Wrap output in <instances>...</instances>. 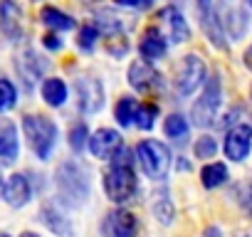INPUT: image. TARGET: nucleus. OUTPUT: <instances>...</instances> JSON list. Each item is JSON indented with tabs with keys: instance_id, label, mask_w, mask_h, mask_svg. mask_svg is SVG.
Listing matches in <instances>:
<instances>
[{
	"instance_id": "nucleus-1",
	"label": "nucleus",
	"mask_w": 252,
	"mask_h": 237,
	"mask_svg": "<svg viewBox=\"0 0 252 237\" xmlns=\"http://www.w3.org/2000/svg\"><path fill=\"white\" fill-rule=\"evenodd\" d=\"M134 153L121 148L116 156H114V163L111 168L106 171L104 176V190H106V198L111 203H126L131 200L139 183H136V171H134Z\"/></svg>"
},
{
	"instance_id": "nucleus-2",
	"label": "nucleus",
	"mask_w": 252,
	"mask_h": 237,
	"mask_svg": "<svg viewBox=\"0 0 252 237\" xmlns=\"http://www.w3.org/2000/svg\"><path fill=\"white\" fill-rule=\"evenodd\" d=\"M55 185L64 205H84L89 198V171L79 161H64L55 173Z\"/></svg>"
},
{
	"instance_id": "nucleus-3",
	"label": "nucleus",
	"mask_w": 252,
	"mask_h": 237,
	"mask_svg": "<svg viewBox=\"0 0 252 237\" xmlns=\"http://www.w3.org/2000/svg\"><path fill=\"white\" fill-rule=\"evenodd\" d=\"M23 129H25V136H28L35 156L40 161H47L57 144V126L42 114H30L23 118Z\"/></svg>"
},
{
	"instance_id": "nucleus-4",
	"label": "nucleus",
	"mask_w": 252,
	"mask_h": 237,
	"mask_svg": "<svg viewBox=\"0 0 252 237\" xmlns=\"http://www.w3.org/2000/svg\"><path fill=\"white\" fill-rule=\"evenodd\" d=\"M220 101H222V82H220V74L213 72V77L205 79L200 99H195V104L190 106L193 126H198V129L213 126L215 116H218V109H220Z\"/></svg>"
},
{
	"instance_id": "nucleus-5",
	"label": "nucleus",
	"mask_w": 252,
	"mask_h": 237,
	"mask_svg": "<svg viewBox=\"0 0 252 237\" xmlns=\"http://www.w3.org/2000/svg\"><path fill=\"white\" fill-rule=\"evenodd\" d=\"M136 158L151 180H163L171 171V151L166 144L146 139L136 146Z\"/></svg>"
},
{
	"instance_id": "nucleus-6",
	"label": "nucleus",
	"mask_w": 252,
	"mask_h": 237,
	"mask_svg": "<svg viewBox=\"0 0 252 237\" xmlns=\"http://www.w3.org/2000/svg\"><path fill=\"white\" fill-rule=\"evenodd\" d=\"M205 62L200 55H186L178 67H176V74H173V87L178 91V96H190L203 82H205Z\"/></svg>"
},
{
	"instance_id": "nucleus-7",
	"label": "nucleus",
	"mask_w": 252,
	"mask_h": 237,
	"mask_svg": "<svg viewBox=\"0 0 252 237\" xmlns=\"http://www.w3.org/2000/svg\"><path fill=\"white\" fill-rule=\"evenodd\" d=\"M195 15H198V25L203 30V35L208 37V42L225 52L227 50V37H225V30L220 25V18H218V8H215V0H195Z\"/></svg>"
},
{
	"instance_id": "nucleus-8",
	"label": "nucleus",
	"mask_w": 252,
	"mask_h": 237,
	"mask_svg": "<svg viewBox=\"0 0 252 237\" xmlns=\"http://www.w3.org/2000/svg\"><path fill=\"white\" fill-rule=\"evenodd\" d=\"M215 8H218V18L225 30V37H230L232 42L242 40L247 32V13L242 10V5L237 0H218Z\"/></svg>"
},
{
	"instance_id": "nucleus-9",
	"label": "nucleus",
	"mask_w": 252,
	"mask_h": 237,
	"mask_svg": "<svg viewBox=\"0 0 252 237\" xmlns=\"http://www.w3.org/2000/svg\"><path fill=\"white\" fill-rule=\"evenodd\" d=\"M126 77H129V84H131L136 91H141V94H154V91H161V89H163V74H161L149 59H136V62H131Z\"/></svg>"
},
{
	"instance_id": "nucleus-10",
	"label": "nucleus",
	"mask_w": 252,
	"mask_h": 237,
	"mask_svg": "<svg viewBox=\"0 0 252 237\" xmlns=\"http://www.w3.org/2000/svg\"><path fill=\"white\" fill-rule=\"evenodd\" d=\"M77 106L82 114H96L104 106V87L94 77H79L77 84Z\"/></svg>"
},
{
	"instance_id": "nucleus-11",
	"label": "nucleus",
	"mask_w": 252,
	"mask_h": 237,
	"mask_svg": "<svg viewBox=\"0 0 252 237\" xmlns=\"http://www.w3.org/2000/svg\"><path fill=\"white\" fill-rule=\"evenodd\" d=\"M89 151L94 158H101V161H109L114 158L121 148H124V139L119 131L114 129H96L94 134H89V141H87Z\"/></svg>"
},
{
	"instance_id": "nucleus-12",
	"label": "nucleus",
	"mask_w": 252,
	"mask_h": 237,
	"mask_svg": "<svg viewBox=\"0 0 252 237\" xmlns=\"http://www.w3.org/2000/svg\"><path fill=\"white\" fill-rule=\"evenodd\" d=\"M250 148H252V126H247V124L232 126V129L227 131V136H225V144H222L225 156H227L230 161L240 163V161L247 158Z\"/></svg>"
},
{
	"instance_id": "nucleus-13",
	"label": "nucleus",
	"mask_w": 252,
	"mask_h": 237,
	"mask_svg": "<svg viewBox=\"0 0 252 237\" xmlns=\"http://www.w3.org/2000/svg\"><path fill=\"white\" fill-rule=\"evenodd\" d=\"M158 20H161V28L166 30V40L173 42V45H183L190 40V28L186 23V18L181 15L178 8L168 5L163 10H158Z\"/></svg>"
},
{
	"instance_id": "nucleus-14",
	"label": "nucleus",
	"mask_w": 252,
	"mask_h": 237,
	"mask_svg": "<svg viewBox=\"0 0 252 237\" xmlns=\"http://www.w3.org/2000/svg\"><path fill=\"white\" fill-rule=\"evenodd\" d=\"M104 235L106 237H136L139 232V220L134 212L129 210H111L106 217H104Z\"/></svg>"
},
{
	"instance_id": "nucleus-15",
	"label": "nucleus",
	"mask_w": 252,
	"mask_h": 237,
	"mask_svg": "<svg viewBox=\"0 0 252 237\" xmlns=\"http://www.w3.org/2000/svg\"><path fill=\"white\" fill-rule=\"evenodd\" d=\"M0 30L13 42L23 37V10L15 0H0Z\"/></svg>"
},
{
	"instance_id": "nucleus-16",
	"label": "nucleus",
	"mask_w": 252,
	"mask_h": 237,
	"mask_svg": "<svg viewBox=\"0 0 252 237\" xmlns=\"http://www.w3.org/2000/svg\"><path fill=\"white\" fill-rule=\"evenodd\" d=\"M134 23H129V18H124L121 13L111 10V8H101L94 13V28L99 30V35L114 37V35H124Z\"/></svg>"
},
{
	"instance_id": "nucleus-17",
	"label": "nucleus",
	"mask_w": 252,
	"mask_h": 237,
	"mask_svg": "<svg viewBox=\"0 0 252 237\" xmlns=\"http://www.w3.org/2000/svg\"><path fill=\"white\" fill-rule=\"evenodd\" d=\"M15 67H18V74L23 77V82H25L28 87H32V84L42 77V72H45L47 62H45L35 50H25L23 55H18Z\"/></svg>"
},
{
	"instance_id": "nucleus-18",
	"label": "nucleus",
	"mask_w": 252,
	"mask_h": 237,
	"mask_svg": "<svg viewBox=\"0 0 252 237\" xmlns=\"http://www.w3.org/2000/svg\"><path fill=\"white\" fill-rule=\"evenodd\" d=\"M32 195V188H30V180L23 176V173H15L8 178V183L3 185V198L10 207H23Z\"/></svg>"
},
{
	"instance_id": "nucleus-19",
	"label": "nucleus",
	"mask_w": 252,
	"mask_h": 237,
	"mask_svg": "<svg viewBox=\"0 0 252 237\" xmlns=\"http://www.w3.org/2000/svg\"><path fill=\"white\" fill-rule=\"evenodd\" d=\"M166 50H168V40L161 32V28H149L139 42L141 57L144 59H161V57H166Z\"/></svg>"
},
{
	"instance_id": "nucleus-20",
	"label": "nucleus",
	"mask_w": 252,
	"mask_h": 237,
	"mask_svg": "<svg viewBox=\"0 0 252 237\" xmlns=\"http://www.w3.org/2000/svg\"><path fill=\"white\" fill-rule=\"evenodd\" d=\"M40 220H42V225L50 230V232H55L57 237H72V222H69V217H64L55 205H42V210H40Z\"/></svg>"
},
{
	"instance_id": "nucleus-21",
	"label": "nucleus",
	"mask_w": 252,
	"mask_h": 237,
	"mask_svg": "<svg viewBox=\"0 0 252 237\" xmlns=\"http://www.w3.org/2000/svg\"><path fill=\"white\" fill-rule=\"evenodd\" d=\"M40 20H42L50 30H55V32H67V30H74V28H77V20H74L72 15L62 13V10L55 8V5H45V8L40 10Z\"/></svg>"
},
{
	"instance_id": "nucleus-22",
	"label": "nucleus",
	"mask_w": 252,
	"mask_h": 237,
	"mask_svg": "<svg viewBox=\"0 0 252 237\" xmlns=\"http://www.w3.org/2000/svg\"><path fill=\"white\" fill-rule=\"evenodd\" d=\"M20 153V141H18V129L13 124H5L0 129V161L3 163H15Z\"/></svg>"
},
{
	"instance_id": "nucleus-23",
	"label": "nucleus",
	"mask_w": 252,
	"mask_h": 237,
	"mask_svg": "<svg viewBox=\"0 0 252 237\" xmlns=\"http://www.w3.org/2000/svg\"><path fill=\"white\" fill-rule=\"evenodd\" d=\"M42 99L50 106H62L67 101V84L60 77H50L42 82Z\"/></svg>"
},
{
	"instance_id": "nucleus-24",
	"label": "nucleus",
	"mask_w": 252,
	"mask_h": 237,
	"mask_svg": "<svg viewBox=\"0 0 252 237\" xmlns=\"http://www.w3.org/2000/svg\"><path fill=\"white\" fill-rule=\"evenodd\" d=\"M227 178H230V176H227V166H225V163H218V161L208 163V166L200 171V183H203L208 190L220 188Z\"/></svg>"
},
{
	"instance_id": "nucleus-25",
	"label": "nucleus",
	"mask_w": 252,
	"mask_h": 237,
	"mask_svg": "<svg viewBox=\"0 0 252 237\" xmlns=\"http://www.w3.org/2000/svg\"><path fill=\"white\" fill-rule=\"evenodd\" d=\"M156 116H158V104H154V101L139 104L136 111H134V124H136L139 129L149 131V129H154V124H156Z\"/></svg>"
},
{
	"instance_id": "nucleus-26",
	"label": "nucleus",
	"mask_w": 252,
	"mask_h": 237,
	"mask_svg": "<svg viewBox=\"0 0 252 237\" xmlns=\"http://www.w3.org/2000/svg\"><path fill=\"white\" fill-rule=\"evenodd\" d=\"M163 131L173 141H186V136H188V121H186L181 114H171L166 118V124H163Z\"/></svg>"
},
{
	"instance_id": "nucleus-27",
	"label": "nucleus",
	"mask_w": 252,
	"mask_h": 237,
	"mask_svg": "<svg viewBox=\"0 0 252 237\" xmlns=\"http://www.w3.org/2000/svg\"><path fill=\"white\" fill-rule=\"evenodd\" d=\"M134 111H136V101H134L131 96L119 99V104H116V109H114L119 126H131V121H134Z\"/></svg>"
},
{
	"instance_id": "nucleus-28",
	"label": "nucleus",
	"mask_w": 252,
	"mask_h": 237,
	"mask_svg": "<svg viewBox=\"0 0 252 237\" xmlns=\"http://www.w3.org/2000/svg\"><path fill=\"white\" fill-rule=\"evenodd\" d=\"M154 215L158 217L161 225H171V222H173V217H176V207H173V203L168 200L166 193H161L158 200L154 203Z\"/></svg>"
},
{
	"instance_id": "nucleus-29",
	"label": "nucleus",
	"mask_w": 252,
	"mask_h": 237,
	"mask_svg": "<svg viewBox=\"0 0 252 237\" xmlns=\"http://www.w3.org/2000/svg\"><path fill=\"white\" fill-rule=\"evenodd\" d=\"M18 104V89L10 79H0V114L10 111Z\"/></svg>"
},
{
	"instance_id": "nucleus-30",
	"label": "nucleus",
	"mask_w": 252,
	"mask_h": 237,
	"mask_svg": "<svg viewBox=\"0 0 252 237\" xmlns=\"http://www.w3.org/2000/svg\"><path fill=\"white\" fill-rule=\"evenodd\" d=\"M96 37H99V30L94 28V23H92V25H84V28H79V37H77V45H79V50H84V52H92V50H94V45H96Z\"/></svg>"
},
{
	"instance_id": "nucleus-31",
	"label": "nucleus",
	"mask_w": 252,
	"mask_h": 237,
	"mask_svg": "<svg viewBox=\"0 0 252 237\" xmlns=\"http://www.w3.org/2000/svg\"><path fill=\"white\" fill-rule=\"evenodd\" d=\"M215 151H218V144H215V139L213 136H200L198 141H195V146H193V153H195V158H215Z\"/></svg>"
},
{
	"instance_id": "nucleus-32",
	"label": "nucleus",
	"mask_w": 252,
	"mask_h": 237,
	"mask_svg": "<svg viewBox=\"0 0 252 237\" xmlns=\"http://www.w3.org/2000/svg\"><path fill=\"white\" fill-rule=\"evenodd\" d=\"M87 141H89L87 124H77V126H72V129H69V146H72V151H74V153H79V151L87 146Z\"/></svg>"
},
{
	"instance_id": "nucleus-33",
	"label": "nucleus",
	"mask_w": 252,
	"mask_h": 237,
	"mask_svg": "<svg viewBox=\"0 0 252 237\" xmlns=\"http://www.w3.org/2000/svg\"><path fill=\"white\" fill-rule=\"evenodd\" d=\"M109 42H106V50L114 55V57H121L126 50H129V45H126V40H124V35H114V37H106Z\"/></svg>"
},
{
	"instance_id": "nucleus-34",
	"label": "nucleus",
	"mask_w": 252,
	"mask_h": 237,
	"mask_svg": "<svg viewBox=\"0 0 252 237\" xmlns=\"http://www.w3.org/2000/svg\"><path fill=\"white\" fill-rule=\"evenodd\" d=\"M42 45H45L47 50H52V52H60L64 42H62V40H60V37L55 35V30H52L50 35H45V37H42Z\"/></svg>"
},
{
	"instance_id": "nucleus-35",
	"label": "nucleus",
	"mask_w": 252,
	"mask_h": 237,
	"mask_svg": "<svg viewBox=\"0 0 252 237\" xmlns=\"http://www.w3.org/2000/svg\"><path fill=\"white\" fill-rule=\"evenodd\" d=\"M114 3L121 8H149L154 0H114Z\"/></svg>"
},
{
	"instance_id": "nucleus-36",
	"label": "nucleus",
	"mask_w": 252,
	"mask_h": 237,
	"mask_svg": "<svg viewBox=\"0 0 252 237\" xmlns=\"http://www.w3.org/2000/svg\"><path fill=\"white\" fill-rule=\"evenodd\" d=\"M205 237H220V230L218 227H208L205 230Z\"/></svg>"
},
{
	"instance_id": "nucleus-37",
	"label": "nucleus",
	"mask_w": 252,
	"mask_h": 237,
	"mask_svg": "<svg viewBox=\"0 0 252 237\" xmlns=\"http://www.w3.org/2000/svg\"><path fill=\"white\" fill-rule=\"evenodd\" d=\"M245 64H247V69H252V47L245 52Z\"/></svg>"
},
{
	"instance_id": "nucleus-38",
	"label": "nucleus",
	"mask_w": 252,
	"mask_h": 237,
	"mask_svg": "<svg viewBox=\"0 0 252 237\" xmlns=\"http://www.w3.org/2000/svg\"><path fill=\"white\" fill-rule=\"evenodd\" d=\"M20 237H40V235H35V232H23Z\"/></svg>"
},
{
	"instance_id": "nucleus-39",
	"label": "nucleus",
	"mask_w": 252,
	"mask_h": 237,
	"mask_svg": "<svg viewBox=\"0 0 252 237\" xmlns=\"http://www.w3.org/2000/svg\"><path fill=\"white\" fill-rule=\"evenodd\" d=\"M79 3H96V0H79Z\"/></svg>"
},
{
	"instance_id": "nucleus-40",
	"label": "nucleus",
	"mask_w": 252,
	"mask_h": 237,
	"mask_svg": "<svg viewBox=\"0 0 252 237\" xmlns=\"http://www.w3.org/2000/svg\"><path fill=\"white\" fill-rule=\"evenodd\" d=\"M245 3H247V5H250V8H252V0H245Z\"/></svg>"
},
{
	"instance_id": "nucleus-41",
	"label": "nucleus",
	"mask_w": 252,
	"mask_h": 237,
	"mask_svg": "<svg viewBox=\"0 0 252 237\" xmlns=\"http://www.w3.org/2000/svg\"><path fill=\"white\" fill-rule=\"evenodd\" d=\"M0 237H10V235H5V232H0Z\"/></svg>"
}]
</instances>
